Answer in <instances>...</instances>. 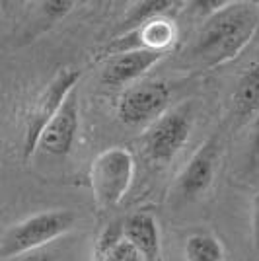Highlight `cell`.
Segmentation results:
<instances>
[{
    "instance_id": "obj_1",
    "label": "cell",
    "mask_w": 259,
    "mask_h": 261,
    "mask_svg": "<svg viewBox=\"0 0 259 261\" xmlns=\"http://www.w3.org/2000/svg\"><path fill=\"white\" fill-rule=\"evenodd\" d=\"M257 28V6L251 2H232L206 20L189 55L206 68L226 65L248 47Z\"/></svg>"
},
{
    "instance_id": "obj_2",
    "label": "cell",
    "mask_w": 259,
    "mask_h": 261,
    "mask_svg": "<svg viewBox=\"0 0 259 261\" xmlns=\"http://www.w3.org/2000/svg\"><path fill=\"white\" fill-rule=\"evenodd\" d=\"M76 222L74 213L66 208L43 211L32 217L23 218L18 224L6 230L0 240V257L12 259L18 255H28L32 251L41 250L53 240L61 238Z\"/></svg>"
},
{
    "instance_id": "obj_3",
    "label": "cell",
    "mask_w": 259,
    "mask_h": 261,
    "mask_svg": "<svg viewBox=\"0 0 259 261\" xmlns=\"http://www.w3.org/2000/svg\"><path fill=\"white\" fill-rule=\"evenodd\" d=\"M135 170V158L123 146H111L97 154L90 168V185L97 207H117L129 193Z\"/></svg>"
},
{
    "instance_id": "obj_4",
    "label": "cell",
    "mask_w": 259,
    "mask_h": 261,
    "mask_svg": "<svg viewBox=\"0 0 259 261\" xmlns=\"http://www.w3.org/2000/svg\"><path fill=\"white\" fill-rule=\"evenodd\" d=\"M193 127L191 106H179L166 111L148 125L142 137V152L154 164H168L185 146Z\"/></svg>"
},
{
    "instance_id": "obj_5",
    "label": "cell",
    "mask_w": 259,
    "mask_h": 261,
    "mask_svg": "<svg viewBox=\"0 0 259 261\" xmlns=\"http://www.w3.org/2000/svg\"><path fill=\"white\" fill-rule=\"evenodd\" d=\"M80 76L82 72L76 68H61L49 80L43 92L37 96L25 119V135H23V156L25 158H30L37 150V142H39L43 129L57 115V111L65 103V99L74 92Z\"/></svg>"
},
{
    "instance_id": "obj_6",
    "label": "cell",
    "mask_w": 259,
    "mask_h": 261,
    "mask_svg": "<svg viewBox=\"0 0 259 261\" xmlns=\"http://www.w3.org/2000/svg\"><path fill=\"white\" fill-rule=\"evenodd\" d=\"M170 98V86L162 80L135 82L119 98L117 117L127 127L152 125L166 113Z\"/></svg>"
},
{
    "instance_id": "obj_7",
    "label": "cell",
    "mask_w": 259,
    "mask_h": 261,
    "mask_svg": "<svg viewBox=\"0 0 259 261\" xmlns=\"http://www.w3.org/2000/svg\"><path fill=\"white\" fill-rule=\"evenodd\" d=\"M78 98L76 92H72L61 109L57 111L53 119L49 121V125L43 129L37 148L51 156H66L70 154L76 141V133H78Z\"/></svg>"
},
{
    "instance_id": "obj_8",
    "label": "cell",
    "mask_w": 259,
    "mask_h": 261,
    "mask_svg": "<svg viewBox=\"0 0 259 261\" xmlns=\"http://www.w3.org/2000/svg\"><path fill=\"white\" fill-rule=\"evenodd\" d=\"M166 53L150 51V49H137L111 57L108 65L101 70V84L108 88H121L127 84H135L142 74L162 61Z\"/></svg>"
},
{
    "instance_id": "obj_9",
    "label": "cell",
    "mask_w": 259,
    "mask_h": 261,
    "mask_svg": "<svg viewBox=\"0 0 259 261\" xmlns=\"http://www.w3.org/2000/svg\"><path fill=\"white\" fill-rule=\"evenodd\" d=\"M216 166V141H209L199 148V152L193 154V158L187 162L184 172L177 177V193L182 199L193 201L201 197L211 187L215 179Z\"/></svg>"
},
{
    "instance_id": "obj_10",
    "label": "cell",
    "mask_w": 259,
    "mask_h": 261,
    "mask_svg": "<svg viewBox=\"0 0 259 261\" xmlns=\"http://www.w3.org/2000/svg\"><path fill=\"white\" fill-rule=\"evenodd\" d=\"M123 240L129 242L144 261H160V232L150 213H135L125 218Z\"/></svg>"
},
{
    "instance_id": "obj_11",
    "label": "cell",
    "mask_w": 259,
    "mask_h": 261,
    "mask_svg": "<svg viewBox=\"0 0 259 261\" xmlns=\"http://www.w3.org/2000/svg\"><path fill=\"white\" fill-rule=\"evenodd\" d=\"M234 109L240 117L259 113V61L240 78L234 90Z\"/></svg>"
},
{
    "instance_id": "obj_12",
    "label": "cell",
    "mask_w": 259,
    "mask_h": 261,
    "mask_svg": "<svg viewBox=\"0 0 259 261\" xmlns=\"http://www.w3.org/2000/svg\"><path fill=\"white\" fill-rule=\"evenodd\" d=\"M175 4L177 2H172V0H142V2H137L127 12L123 22L119 23V35L131 32V30H137V28H141L142 23L150 22L158 16H164Z\"/></svg>"
},
{
    "instance_id": "obj_13",
    "label": "cell",
    "mask_w": 259,
    "mask_h": 261,
    "mask_svg": "<svg viewBox=\"0 0 259 261\" xmlns=\"http://www.w3.org/2000/svg\"><path fill=\"white\" fill-rule=\"evenodd\" d=\"M185 257L187 261H224V248L220 244V240L206 234V232H199L185 240Z\"/></svg>"
},
{
    "instance_id": "obj_14",
    "label": "cell",
    "mask_w": 259,
    "mask_h": 261,
    "mask_svg": "<svg viewBox=\"0 0 259 261\" xmlns=\"http://www.w3.org/2000/svg\"><path fill=\"white\" fill-rule=\"evenodd\" d=\"M99 261H144V259H142V255L131 246L129 242L121 240L117 246H113L106 255H101Z\"/></svg>"
},
{
    "instance_id": "obj_15",
    "label": "cell",
    "mask_w": 259,
    "mask_h": 261,
    "mask_svg": "<svg viewBox=\"0 0 259 261\" xmlns=\"http://www.w3.org/2000/svg\"><path fill=\"white\" fill-rule=\"evenodd\" d=\"M74 6L76 2L72 0H47V2H41V12L47 16L49 22H59L68 12L74 10Z\"/></svg>"
},
{
    "instance_id": "obj_16",
    "label": "cell",
    "mask_w": 259,
    "mask_h": 261,
    "mask_svg": "<svg viewBox=\"0 0 259 261\" xmlns=\"http://www.w3.org/2000/svg\"><path fill=\"white\" fill-rule=\"evenodd\" d=\"M232 4V0H197L191 6H195V10L199 14H205V16H215L220 10H224Z\"/></svg>"
},
{
    "instance_id": "obj_17",
    "label": "cell",
    "mask_w": 259,
    "mask_h": 261,
    "mask_svg": "<svg viewBox=\"0 0 259 261\" xmlns=\"http://www.w3.org/2000/svg\"><path fill=\"white\" fill-rule=\"evenodd\" d=\"M251 238L255 250H259V191L251 201Z\"/></svg>"
},
{
    "instance_id": "obj_18",
    "label": "cell",
    "mask_w": 259,
    "mask_h": 261,
    "mask_svg": "<svg viewBox=\"0 0 259 261\" xmlns=\"http://www.w3.org/2000/svg\"><path fill=\"white\" fill-rule=\"evenodd\" d=\"M249 148H251V160L257 164L259 162V113L255 115L253 125H251V144H249Z\"/></svg>"
},
{
    "instance_id": "obj_19",
    "label": "cell",
    "mask_w": 259,
    "mask_h": 261,
    "mask_svg": "<svg viewBox=\"0 0 259 261\" xmlns=\"http://www.w3.org/2000/svg\"><path fill=\"white\" fill-rule=\"evenodd\" d=\"M22 261H57V259H55L51 253L37 250V251H32V253H28V255H25Z\"/></svg>"
},
{
    "instance_id": "obj_20",
    "label": "cell",
    "mask_w": 259,
    "mask_h": 261,
    "mask_svg": "<svg viewBox=\"0 0 259 261\" xmlns=\"http://www.w3.org/2000/svg\"><path fill=\"white\" fill-rule=\"evenodd\" d=\"M160 261H162V259H160Z\"/></svg>"
}]
</instances>
